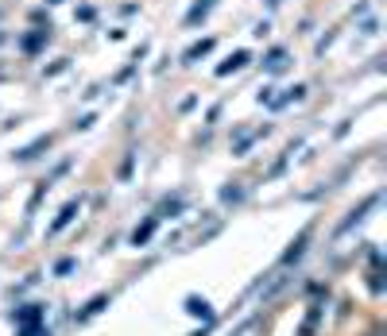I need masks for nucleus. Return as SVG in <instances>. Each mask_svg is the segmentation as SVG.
<instances>
[{"mask_svg":"<svg viewBox=\"0 0 387 336\" xmlns=\"http://www.w3.org/2000/svg\"><path fill=\"white\" fill-rule=\"evenodd\" d=\"M190 313L194 317H205V321H213V309H209V302H198V298H190Z\"/></svg>","mask_w":387,"mask_h":336,"instance_id":"nucleus-1","label":"nucleus"},{"mask_svg":"<svg viewBox=\"0 0 387 336\" xmlns=\"http://www.w3.org/2000/svg\"><path fill=\"white\" fill-rule=\"evenodd\" d=\"M105 302H109L105 294H101V298H93V302H89V305H85V309H81V313H77V317H93V313H97V309H101V305H105Z\"/></svg>","mask_w":387,"mask_h":336,"instance_id":"nucleus-2","label":"nucleus"}]
</instances>
